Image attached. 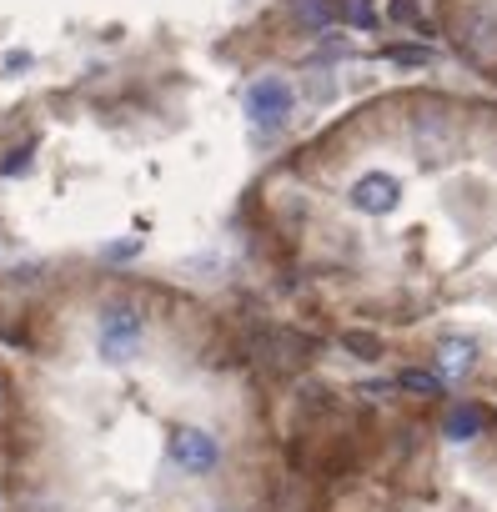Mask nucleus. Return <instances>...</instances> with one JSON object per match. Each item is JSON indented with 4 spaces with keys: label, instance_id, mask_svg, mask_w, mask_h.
I'll use <instances>...</instances> for the list:
<instances>
[{
    "label": "nucleus",
    "instance_id": "f257e3e1",
    "mask_svg": "<svg viewBox=\"0 0 497 512\" xmlns=\"http://www.w3.org/2000/svg\"><path fill=\"white\" fill-rule=\"evenodd\" d=\"M96 352L111 367H131L146 352V317L136 307H121V302L96 312Z\"/></svg>",
    "mask_w": 497,
    "mask_h": 512
},
{
    "label": "nucleus",
    "instance_id": "f03ea898",
    "mask_svg": "<svg viewBox=\"0 0 497 512\" xmlns=\"http://www.w3.org/2000/svg\"><path fill=\"white\" fill-rule=\"evenodd\" d=\"M166 462H171V472H181V477H211V472L221 467V437H216L211 427L186 422V427H176V432L166 437Z\"/></svg>",
    "mask_w": 497,
    "mask_h": 512
},
{
    "label": "nucleus",
    "instance_id": "7ed1b4c3",
    "mask_svg": "<svg viewBox=\"0 0 497 512\" xmlns=\"http://www.w3.org/2000/svg\"><path fill=\"white\" fill-rule=\"evenodd\" d=\"M292 106H297V91H292L282 76H262V81L246 86V96H241L246 121H252V131H262V136L282 131V126L292 121Z\"/></svg>",
    "mask_w": 497,
    "mask_h": 512
},
{
    "label": "nucleus",
    "instance_id": "20e7f679",
    "mask_svg": "<svg viewBox=\"0 0 497 512\" xmlns=\"http://www.w3.org/2000/svg\"><path fill=\"white\" fill-rule=\"evenodd\" d=\"M457 46L472 56V61H497V6H467L457 16Z\"/></svg>",
    "mask_w": 497,
    "mask_h": 512
},
{
    "label": "nucleus",
    "instance_id": "39448f33",
    "mask_svg": "<svg viewBox=\"0 0 497 512\" xmlns=\"http://www.w3.org/2000/svg\"><path fill=\"white\" fill-rule=\"evenodd\" d=\"M412 146H417V156L442 161V156L457 146V121H452V111H442V106L412 111Z\"/></svg>",
    "mask_w": 497,
    "mask_h": 512
},
{
    "label": "nucleus",
    "instance_id": "423d86ee",
    "mask_svg": "<svg viewBox=\"0 0 497 512\" xmlns=\"http://www.w3.org/2000/svg\"><path fill=\"white\" fill-rule=\"evenodd\" d=\"M352 206L357 211H367V216H387V211H397V201H402V186H397V176L392 171H362L357 181H352Z\"/></svg>",
    "mask_w": 497,
    "mask_h": 512
},
{
    "label": "nucleus",
    "instance_id": "0eeeda50",
    "mask_svg": "<svg viewBox=\"0 0 497 512\" xmlns=\"http://www.w3.org/2000/svg\"><path fill=\"white\" fill-rule=\"evenodd\" d=\"M472 367H477V342H472V337H442V342H437V367H432V372H437L442 382H462Z\"/></svg>",
    "mask_w": 497,
    "mask_h": 512
},
{
    "label": "nucleus",
    "instance_id": "6e6552de",
    "mask_svg": "<svg viewBox=\"0 0 497 512\" xmlns=\"http://www.w3.org/2000/svg\"><path fill=\"white\" fill-rule=\"evenodd\" d=\"M292 21L312 36H327L337 26V0H292Z\"/></svg>",
    "mask_w": 497,
    "mask_h": 512
},
{
    "label": "nucleus",
    "instance_id": "1a4fd4ad",
    "mask_svg": "<svg viewBox=\"0 0 497 512\" xmlns=\"http://www.w3.org/2000/svg\"><path fill=\"white\" fill-rule=\"evenodd\" d=\"M482 427H487V412H482L477 402H462V407H452V412L442 417V432H447L452 442H472Z\"/></svg>",
    "mask_w": 497,
    "mask_h": 512
},
{
    "label": "nucleus",
    "instance_id": "9d476101",
    "mask_svg": "<svg viewBox=\"0 0 497 512\" xmlns=\"http://www.w3.org/2000/svg\"><path fill=\"white\" fill-rule=\"evenodd\" d=\"M397 387L402 392H417V397H437L447 382L437 377V372H422V367H407V372H397Z\"/></svg>",
    "mask_w": 497,
    "mask_h": 512
},
{
    "label": "nucleus",
    "instance_id": "9b49d317",
    "mask_svg": "<svg viewBox=\"0 0 497 512\" xmlns=\"http://www.w3.org/2000/svg\"><path fill=\"white\" fill-rule=\"evenodd\" d=\"M337 21H352V26L372 31L377 26V6L372 0H337Z\"/></svg>",
    "mask_w": 497,
    "mask_h": 512
},
{
    "label": "nucleus",
    "instance_id": "f8f14e48",
    "mask_svg": "<svg viewBox=\"0 0 497 512\" xmlns=\"http://www.w3.org/2000/svg\"><path fill=\"white\" fill-rule=\"evenodd\" d=\"M382 56H387V61H397V66H432V56H437V51H432V46H387Z\"/></svg>",
    "mask_w": 497,
    "mask_h": 512
},
{
    "label": "nucleus",
    "instance_id": "ddd939ff",
    "mask_svg": "<svg viewBox=\"0 0 497 512\" xmlns=\"http://www.w3.org/2000/svg\"><path fill=\"white\" fill-rule=\"evenodd\" d=\"M342 347H347L352 357H362V362H372V357H382V342H377L372 332H342Z\"/></svg>",
    "mask_w": 497,
    "mask_h": 512
},
{
    "label": "nucleus",
    "instance_id": "4468645a",
    "mask_svg": "<svg viewBox=\"0 0 497 512\" xmlns=\"http://www.w3.org/2000/svg\"><path fill=\"white\" fill-rule=\"evenodd\" d=\"M332 91H337L332 76H312V81H307V96H312V101H332Z\"/></svg>",
    "mask_w": 497,
    "mask_h": 512
},
{
    "label": "nucleus",
    "instance_id": "2eb2a0df",
    "mask_svg": "<svg viewBox=\"0 0 497 512\" xmlns=\"http://www.w3.org/2000/svg\"><path fill=\"white\" fill-rule=\"evenodd\" d=\"M26 166H31V146H21V151H16V156H11L6 166H0V171H6V176H21Z\"/></svg>",
    "mask_w": 497,
    "mask_h": 512
},
{
    "label": "nucleus",
    "instance_id": "dca6fc26",
    "mask_svg": "<svg viewBox=\"0 0 497 512\" xmlns=\"http://www.w3.org/2000/svg\"><path fill=\"white\" fill-rule=\"evenodd\" d=\"M392 16L407 21V26H417V0H392Z\"/></svg>",
    "mask_w": 497,
    "mask_h": 512
}]
</instances>
